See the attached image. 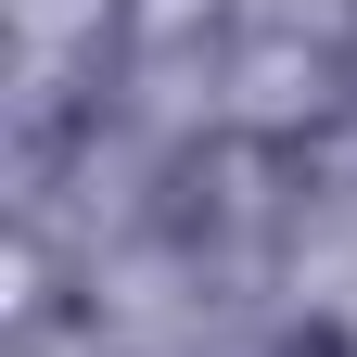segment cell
I'll return each mask as SVG.
<instances>
[{
	"instance_id": "2",
	"label": "cell",
	"mask_w": 357,
	"mask_h": 357,
	"mask_svg": "<svg viewBox=\"0 0 357 357\" xmlns=\"http://www.w3.org/2000/svg\"><path fill=\"white\" fill-rule=\"evenodd\" d=\"M77 255L52 243V230H38V217H13V243H0V332H13V344H52L64 319H77Z\"/></svg>"
},
{
	"instance_id": "4",
	"label": "cell",
	"mask_w": 357,
	"mask_h": 357,
	"mask_svg": "<svg viewBox=\"0 0 357 357\" xmlns=\"http://www.w3.org/2000/svg\"><path fill=\"white\" fill-rule=\"evenodd\" d=\"M332 38H344V64H357V13H344V26H332Z\"/></svg>"
},
{
	"instance_id": "3",
	"label": "cell",
	"mask_w": 357,
	"mask_h": 357,
	"mask_svg": "<svg viewBox=\"0 0 357 357\" xmlns=\"http://www.w3.org/2000/svg\"><path fill=\"white\" fill-rule=\"evenodd\" d=\"M243 0H115V64H204L230 52Z\"/></svg>"
},
{
	"instance_id": "1",
	"label": "cell",
	"mask_w": 357,
	"mask_h": 357,
	"mask_svg": "<svg viewBox=\"0 0 357 357\" xmlns=\"http://www.w3.org/2000/svg\"><path fill=\"white\" fill-rule=\"evenodd\" d=\"M306 192H319V166H306L294 141H268V128L217 115V128H192V141L166 153L153 217H166V243L204 255V268H268V255L294 243Z\"/></svg>"
}]
</instances>
